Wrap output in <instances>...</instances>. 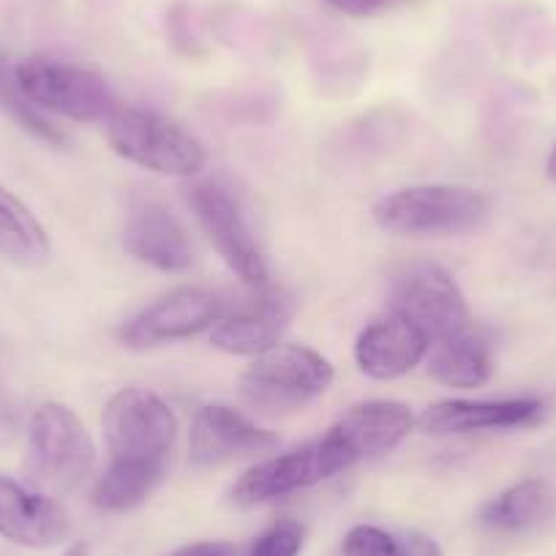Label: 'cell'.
I'll list each match as a JSON object with an SVG mask.
<instances>
[{
    "mask_svg": "<svg viewBox=\"0 0 556 556\" xmlns=\"http://www.w3.org/2000/svg\"><path fill=\"white\" fill-rule=\"evenodd\" d=\"M371 213L379 229L399 238H456L489 222L491 200L469 186L420 184L384 194Z\"/></svg>",
    "mask_w": 556,
    "mask_h": 556,
    "instance_id": "1",
    "label": "cell"
},
{
    "mask_svg": "<svg viewBox=\"0 0 556 556\" xmlns=\"http://www.w3.org/2000/svg\"><path fill=\"white\" fill-rule=\"evenodd\" d=\"M104 123L112 151L148 173L194 178L207 167V148L200 139L159 112L117 106Z\"/></svg>",
    "mask_w": 556,
    "mask_h": 556,
    "instance_id": "2",
    "label": "cell"
},
{
    "mask_svg": "<svg viewBox=\"0 0 556 556\" xmlns=\"http://www.w3.org/2000/svg\"><path fill=\"white\" fill-rule=\"evenodd\" d=\"M333 366L306 344H276L240 374V395L262 415H287L333 384Z\"/></svg>",
    "mask_w": 556,
    "mask_h": 556,
    "instance_id": "3",
    "label": "cell"
},
{
    "mask_svg": "<svg viewBox=\"0 0 556 556\" xmlns=\"http://www.w3.org/2000/svg\"><path fill=\"white\" fill-rule=\"evenodd\" d=\"M28 467L39 485L66 494L79 489L96 467V445L66 404L47 401L28 426Z\"/></svg>",
    "mask_w": 556,
    "mask_h": 556,
    "instance_id": "4",
    "label": "cell"
},
{
    "mask_svg": "<svg viewBox=\"0 0 556 556\" xmlns=\"http://www.w3.org/2000/svg\"><path fill=\"white\" fill-rule=\"evenodd\" d=\"M14 72L25 96L52 115L68 117L74 123H99L117 110L110 83L93 68L58 58L30 55L14 61Z\"/></svg>",
    "mask_w": 556,
    "mask_h": 556,
    "instance_id": "5",
    "label": "cell"
},
{
    "mask_svg": "<svg viewBox=\"0 0 556 556\" xmlns=\"http://www.w3.org/2000/svg\"><path fill=\"white\" fill-rule=\"evenodd\" d=\"M104 440L112 458L167 464L178 440V417L159 393L126 388L104 406Z\"/></svg>",
    "mask_w": 556,
    "mask_h": 556,
    "instance_id": "6",
    "label": "cell"
},
{
    "mask_svg": "<svg viewBox=\"0 0 556 556\" xmlns=\"http://www.w3.org/2000/svg\"><path fill=\"white\" fill-rule=\"evenodd\" d=\"M415 417L401 401H363L341 415L328 434L317 440L330 475H339L355 464L374 462L395 451L409 437Z\"/></svg>",
    "mask_w": 556,
    "mask_h": 556,
    "instance_id": "7",
    "label": "cell"
},
{
    "mask_svg": "<svg viewBox=\"0 0 556 556\" xmlns=\"http://www.w3.org/2000/svg\"><path fill=\"white\" fill-rule=\"evenodd\" d=\"M390 312L417 325L431 344L472 328V314L462 290L451 273L434 262H415L395 276Z\"/></svg>",
    "mask_w": 556,
    "mask_h": 556,
    "instance_id": "8",
    "label": "cell"
},
{
    "mask_svg": "<svg viewBox=\"0 0 556 556\" xmlns=\"http://www.w3.org/2000/svg\"><path fill=\"white\" fill-rule=\"evenodd\" d=\"M186 200H189L202 232L207 235L218 256L227 262L229 270L243 285L265 290L267 278H270L267 276V262L232 194L213 180H202V184L191 186Z\"/></svg>",
    "mask_w": 556,
    "mask_h": 556,
    "instance_id": "9",
    "label": "cell"
},
{
    "mask_svg": "<svg viewBox=\"0 0 556 556\" xmlns=\"http://www.w3.org/2000/svg\"><path fill=\"white\" fill-rule=\"evenodd\" d=\"M222 317L224 301L216 292L200 290V287H180L128 317L117 330V341L126 350L146 352L153 346L191 339V336L213 328Z\"/></svg>",
    "mask_w": 556,
    "mask_h": 556,
    "instance_id": "10",
    "label": "cell"
},
{
    "mask_svg": "<svg viewBox=\"0 0 556 556\" xmlns=\"http://www.w3.org/2000/svg\"><path fill=\"white\" fill-rule=\"evenodd\" d=\"M278 445L273 431L256 426L243 412L227 404H207L194 415L189 453L194 467H222L238 458L267 453Z\"/></svg>",
    "mask_w": 556,
    "mask_h": 556,
    "instance_id": "11",
    "label": "cell"
},
{
    "mask_svg": "<svg viewBox=\"0 0 556 556\" xmlns=\"http://www.w3.org/2000/svg\"><path fill=\"white\" fill-rule=\"evenodd\" d=\"M543 415L545 404L540 399H447L424 409V415L417 417V426L426 434L453 437L475 434V431L527 429L540 424Z\"/></svg>",
    "mask_w": 556,
    "mask_h": 556,
    "instance_id": "12",
    "label": "cell"
},
{
    "mask_svg": "<svg viewBox=\"0 0 556 556\" xmlns=\"http://www.w3.org/2000/svg\"><path fill=\"white\" fill-rule=\"evenodd\" d=\"M72 534L61 502L0 475V538L23 548H55Z\"/></svg>",
    "mask_w": 556,
    "mask_h": 556,
    "instance_id": "13",
    "label": "cell"
},
{
    "mask_svg": "<svg viewBox=\"0 0 556 556\" xmlns=\"http://www.w3.org/2000/svg\"><path fill=\"white\" fill-rule=\"evenodd\" d=\"M431 350V339L401 314L374 319L355 341V361L366 377L390 382L420 366Z\"/></svg>",
    "mask_w": 556,
    "mask_h": 556,
    "instance_id": "14",
    "label": "cell"
},
{
    "mask_svg": "<svg viewBox=\"0 0 556 556\" xmlns=\"http://www.w3.org/2000/svg\"><path fill=\"white\" fill-rule=\"evenodd\" d=\"M330 478L333 475H330L323 451H319L317 440H314L290 453L265 458L256 467H251L249 472L240 475V480L232 489V502L240 507L265 505V502L312 489V485Z\"/></svg>",
    "mask_w": 556,
    "mask_h": 556,
    "instance_id": "15",
    "label": "cell"
},
{
    "mask_svg": "<svg viewBox=\"0 0 556 556\" xmlns=\"http://www.w3.org/2000/svg\"><path fill=\"white\" fill-rule=\"evenodd\" d=\"M295 314V303L281 290H262L256 301L240 308L238 314L222 317L211 330V341L216 350L227 355L256 357L273 350L281 333Z\"/></svg>",
    "mask_w": 556,
    "mask_h": 556,
    "instance_id": "16",
    "label": "cell"
},
{
    "mask_svg": "<svg viewBox=\"0 0 556 556\" xmlns=\"http://www.w3.org/2000/svg\"><path fill=\"white\" fill-rule=\"evenodd\" d=\"M123 245L134 260L162 273H184L194 262L189 232L178 216L159 202H148L128 216Z\"/></svg>",
    "mask_w": 556,
    "mask_h": 556,
    "instance_id": "17",
    "label": "cell"
},
{
    "mask_svg": "<svg viewBox=\"0 0 556 556\" xmlns=\"http://www.w3.org/2000/svg\"><path fill=\"white\" fill-rule=\"evenodd\" d=\"M429 374L453 390H478L491 379V346L475 328L440 339L429 350Z\"/></svg>",
    "mask_w": 556,
    "mask_h": 556,
    "instance_id": "18",
    "label": "cell"
},
{
    "mask_svg": "<svg viewBox=\"0 0 556 556\" xmlns=\"http://www.w3.org/2000/svg\"><path fill=\"white\" fill-rule=\"evenodd\" d=\"M167 464L137 462V458H110L93 485V505L101 513H128L139 507L162 483Z\"/></svg>",
    "mask_w": 556,
    "mask_h": 556,
    "instance_id": "19",
    "label": "cell"
},
{
    "mask_svg": "<svg viewBox=\"0 0 556 556\" xmlns=\"http://www.w3.org/2000/svg\"><path fill=\"white\" fill-rule=\"evenodd\" d=\"M0 256L20 267H36L50 256V235L20 197L0 186Z\"/></svg>",
    "mask_w": 556,
    "mask_h": 556,
    "instance_id": "20",
    "label": "cell"
},
{
    "mask_svg": "<svg viewBox=\"0 0 556 556\" xmlns=\"http://www.w3.org/2000/svg\"><path fill=\"white\" fill-rule=\"evenodd\" d=\"M554 513V491L545 480H521L480 510V523L494 532H527Z\"/></svg>",
    "mask_w": 556,
    "mask_h": 556,
    "instance_id": "21",
    "label": "cell"
},
{
    "mask_svg": "<svg viewBox=\"0 0 556 556\" xmlns=\"http://www.w3.org/2000/svg\"><path fill=\"white\" fill-rule=\"evenodd\" d=\"M0 112L47 146L66 148L72 142L68 134L61 126H55V121H50V115L25 96V90L17 83L14 61L9 55H0Z\"/></svg>",
    "mask_w": 556,
    "mask_h": 556,
    "instance_id": "22",
    "label": "cell"
},
{
    "mask_svg": "<svg viewBox=\"0 0 556 556\" xmlns=\"http://www.w3.org/2000/svg\"><path fill=\"white\" fill-rule=\"evenodd\" d=\"M303 527L298 521H278L251 543L249 556H301Z\"/></svg>",
    "mask_w": 556,
    "mask_h": 556,
    "instance_id": "23",
    "label": "cell"
},
{
    "mask_svg": "<svg viewBox=\"0 0 556 556\" xmlns=\"http://www.w3.org/2000/svg\"><path fill=\"white\" fill-rule=\"evenodd\" d=\"M344 556H399V538L374 523H357L346 532Z\"/></svg>",
    "mask_w": 556,
    "mask_h": 556,
    "instance_id": "24",
    "label": "cell"
},
{
    "mask_svg": "<svg viewBox=\"0 0 556 556\" xmlns=\"http://www.w3.org/2000/svg\"><path fill=\"white\" fill-rule=\"evenodd\" d=\"M395 538H399V556H442L440 543L426 532L406 529V532L395 534Z\"/></svg>",
    "mask_w": 556,
    "mask_h": 556,
    "instance_id": "25",
    "label": "cell"
},
{
    "mask_svg": "<svg viewBox=\"0 0 556 556\" xmlns=\"http://www.w3.org/2000/svg\"><path fill=\"white\" fill-rule=\"evenodd\" d=\"M325 3L346 17H371L384 7V0H325Z\"/></svg>",
    "mask_w": 556,
    "mask_h": 556,
    "instance_id": "26",
    "label": "cell"
},
{
    "mask_svg": "<svg viewBox=\"0 0 556 556\" xmlns=\"http://www.w3.org/2000/svg\"><path fill=\"white\" fill-rule=\"evenodd\" d=\"M169 556H238V548L229 543H218V540H205V543L184 545Z\"/></svg>",
    "mask_w": 556,
    "mask_h": 556,
    "instance_id": "27",
    "label": "cell"
},
{
    "mask_svg": "<svg viewBox=\"0 0 556 556\" xmlns=\"http://www.w3.org/2000/svg\"><path fill=\"white\" fill-rule=\"evenodd\" d=\"M88 554H90L88 543H74V545H68L66 551H63V556H88Z\"/></svg>",
    "mask_w": 556,
    "mask_h": 556,
    "instance_id": "28",
    "label": "cell"
},
{
    "mask_svg": "<svg viewBox=\"0 0 556 556\" xmlns=\"http://www.w3.org/2000/svg\"><path fill=\"white\" fill-rule=\"evenodd\" d=\"M545 175H548V178L556 184V146H554V151H551L548 162H545Z\"/></svg>",
    "mask_w": 556,
    "mask_h": 556,
    "instance_id": "29",
    "label": "cell"
}]
</instances>
